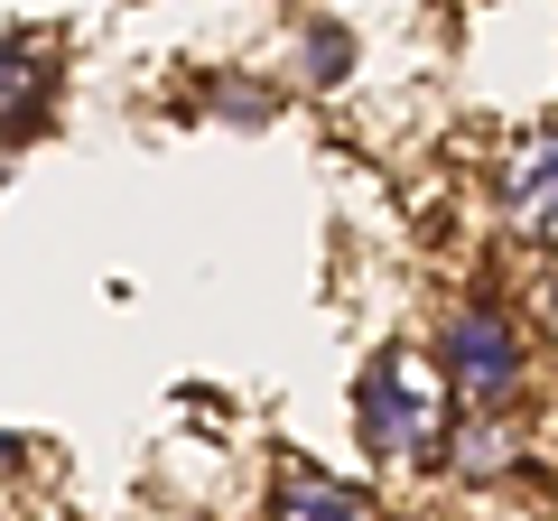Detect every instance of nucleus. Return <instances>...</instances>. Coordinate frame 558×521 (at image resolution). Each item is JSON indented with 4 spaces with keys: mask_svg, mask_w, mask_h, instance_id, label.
<instances>
[{
    "mask_svg": "<svg viewBox=\"0 0 558 521\" xmlns=\"http://www.w3.org/2000/svg\"><path fill=\"white\" fill-rule=\"evenodd\" d=\"M428 363H438V381L465 391L475 410H512V391H521V336H512V317H502L494 299H457L447 307Z\"/></svg>",
    "mask_w": 558,
    "mask_h": 521,
    "instance_id": "obj_2",
    "label": "nucleus"
},
{
    "mask_svg": "<svg viewBox=\"0 0 558 521\" xmlns=\"http://www.w3.org/2000/svg\"><path fill=\"white\" fill-rule=\"evenodd\" d=\"M502 223L531 252H558V131H539L502 159Z\"/></svg>",
    "mask_w": 558,
    "mask_h": 521,
    "instance_id": "obj_3",
    "label": "nucleus"
},
{
    "mask_svg": "<svg viewBox=\"0 0 558 521\" xmlns=\"http://www.w3.org/2000/svg\"><path fill=\"white\" fill-rule=\"evenodd\" d=\"M307 65H317V84H336L344 65H354V47H344V28H307Z\"/></svg>",
    "mask_w": 558,
    "mask_h": 521,
    "instance_id": "obj_6",
    "label": "nucleus"
},
{
    "mask_svg": "<svg viewBox=\"0 0 558 521\" xmlns=\"http://www.w3.org/2000/svg\"><path fill=\"white\" fill-rule=\"evenodd\" d=\"M438 447H457V475H512L521 420H512V410H475V420H465L457 438H438Z\"/></svg>",
    "mask_w": 558,
    "mask_h": 521,
    "instance_id": "obj_5",
    "label": "nucleus"
},
{
    "mask_svg": "<svg viewBox=\"0 0 558 521\" xmlns=\"http://www.w3.org/2000/svg\"><path fill=\"white\" fill-rule=\"evenodd\" d=\"M354 428H363V447L373 457H438V438H447V381H438V363L428 354H410V344H381L373 354V373H363V391H354Z\"/></svg>",
    "mask_w": 558,
    "mask_h": 521,
    "instance_id": "obj_1",
    "label": "nucleus"
},
{
    "mask_svg": "<svg viewBox=\"0 0 558 521\" xmlns=\"http://www.w3.org/2000/svg\"><path fill=\"white\" fill-rule=\"evenodd\" d=\"M410 521H438V512H410Z\"/></svg>",
    "mask_w": 558,
    "mask_h": 521,
    "instance_id": "obj_7",
    "label": "nucleus"
},
{
    "mask_svg": "<svg viewBox=\"0 0 558 521\" xmlns=\"http://www.w3.org/2000/svg\"><path fill=\"white\" fill-rule=\"evenodd\" d=\"M260 521H381V512H373V494H363V484H336V475H307V465H289Z\"/></svg>",
    "mask_w": 558,
    "mask_h": 521,
    "instance_id": "obj_4",
    "label": "nucleus"
}]
</instances>
